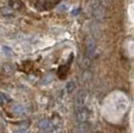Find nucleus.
<instances>
[{
  "label": "nucleus",
  "mask_w": 134,
  "mask_h": 133,
  "mask_svg": "<svg viewBox=\"0 0 134 133\" xmlns=\"http://www.w3.org/2000/svg\"><path fill=\"white\" fill-rule=\"evenodd\" d=\"M1 70H2V72L4 73L5 75L10 76V75H13V74L15 73V71H16V67H15L14 64H12V63H10V62H5V63L2 64Z\"/></svg>",
  "instance_id": "obj_5"
},
{
  "label": "nucleus",
  "mask_w": 134,
  "mask_h": 133,
  "mask_svg": "<svg viewBox=\"0 0 134 133\" xmlns=\"http://www.w3.org/2000/svg\"><path fill=\"white\" fill-rule=\"evenodd\" d=\"M75 88V82L74 81H68L66 84V92L68 94L72 93V91Z\"/></svg>",
  "instance_id": "obj_10"
},
{
  "label": "nucleus",
  "mask_w": 134,
  "mask_h": 133,
  "mask_svg": "<svg viewBox=\"0 0 134 133\" xmlns=\"http://www.w3.org/2000/svg\"><path fill=\"white\" fill-rule=\"evenodd\" d=\"M75 115L79 123H85L88 119V111L86 109V107H83L75 110Z\"/></svg>",
  "instance_id": "obj_4"
},
{
  "label": "nucleus",
  "mask_w": 134,
  "mask_h": 133,
  "mask_svg": "<svg viewBox=\"0 0 134 133\" xmlns=\"http://www.w3.org/2000/svg\"><path fill=\"white\" fill-rule=\"evenodd\" d=\"M14 133H28V131L27 129H19V130L15 131Z\"/></svg>",
  "instance_id": "obj_14"
},
{
  "label": "nucleus",
  "mask_w": 134,
  "mask_h": 133,
  "mask_svg": "<svg viewBox=\"0 0 134 133\" xmlns=\"http://www.w3.org/2000/svg\"><path fill=\"white\" fill-rule=\"evenodd\" d=\"M96 52V43L93 37L87 36L85 39V57L91 60Z\"/></svg>",
  "instance_id": "obj_1"
},
{
  "label": "nucleus",
  "mask_w": 134,
  "mask_h": 133,
  "mask_svg": "<svg viewBox=\"0 0 134 133\" xmlns=\"http://www.w3.org/2000/svg\"><path fill=\"white\" fill-rule=\"evenodd\" d=\"M104 13H105V11L100 5H97L92 8V14L97 20H101L104 17Z\"/></svg>",
  "instance_id": "obj_7"
},
{
  "label": "nucleus",
  "mask_w": 134,
  "mask_h": 133,
  "mask_svg": "<svg viewBox=\"0 0 134 133\" xmlns=\"http://www.w3.org/2000/svg\"><path fill=\"white\" fill-rule=\"evenodd\" d=\"M11 111L12 113H14L15 115H18V116H22L27 113V109L22 104H19V103L13 104L11 106Z\"/></svg>",
  "instance_id": "obj_6"
},
{
  "label": "nucleus",
  "mask_w": 134,
  "mask_h": 133,
  "mask_svg": "<svg viewBox=\"0 0 134 133\" xmlns=\"http://www.w3.org/2000/svg\"><path fill=\"white\" fill-rule=\"evenodd\" d=\"M58 2H59V0H46V1L44 2V7L51 8V7L55 6Z\"/></svg>",
  "instance_id": "obj_11"
},
{
  "label": "nucleus",
  "mask_w": 134,
  "mask_h": 133,
  "mask_svg": "<svg viewBox=\"0 0 134 133\" xmlns=\"http://www.w3.org/2000/svg\"><path fill=\"white\" fill-rule=\"evenodd\" d=\"M1 51H2V53L5 56H7V57H11L12 54H13V51H12L11 48H10L9 46H6V45H3V46L1 47Z\"/></svg>",
  "instance_id": "obj_9"
},
{
  "label": "nucleus",
  "mask_w": 134,
  "mask_h": 133,
  "mask_svg": "<svg viewBox=\"0 0 134 133\" xmlns=\"http://www.w3.org/2000/svg\"><path fill=\"white\" fill-rule=\"evenodd\" d=\"M52 79H53V76H52L51 74H47V75H45L44 77H43L42 81H41V84L46 85V84L50 83L51 81H52Z\"/></svg>",
  "instance_id": "obj_12"
},
{
  "label": "nucleus",
  "mask_w": 134,
  "mask_h": 133,
  "mask_svg": "<svg viewBox=\"0 0 134 133\" xmlns=\"http://www.w3.org/2000/svg\"><path fill=\"white\" fill-rule=\"evenodd\" d=\"M7 101H8V98L6 97L4 94H0V105H4L7 103Z\"/></svg>",
  "instance_id": "obj_13"
},
{
  "label": "nucleus",
  "mask_w": 134,
  "mask_h": 133,
  "mask_svg": "<svg viewBox=\"0 0 134 133\" xmlns=\"http://www.w3.org/2000/svg\"><path fill=\"white\" fill-rule=\"evenodd\" d=\"M53 129V125L48 119H42L38 123V130L40 133H50Z\"/></svg>",
  "instance_id": "obj_3"
},
{
  "label": "nucleus",
  "mask_w": 134,
  "mask_h": 133,
  "mask_svg": "<svg viewBox=\"0 0 134 133\" xmlns=\"http://www.w3.org/2000/svg\"><path fill=\"white\" fill-rule=\"evenodd\" d=\"M8 5L13 10H20L23 7L22 0H8Z\"/></svg>",
  "instance_id": "obj_8"
},
{
  "label": "nucleus",
  "mask_w": 134,
  "mask_h": 133,
  "mask_svg": "<svg viewBox=\"0 0 134 133\" xmlns=\"http://www.w3.org/2000/svg\"><path fill=\"white\" fill-rule=\"evenodd\" d=\"M85 100H86V93L84 90H79L75 96L74 100V108L75 110L85 107Z\"/></svg>",
  "instance_id": "obj_2"
}]
</instances>
